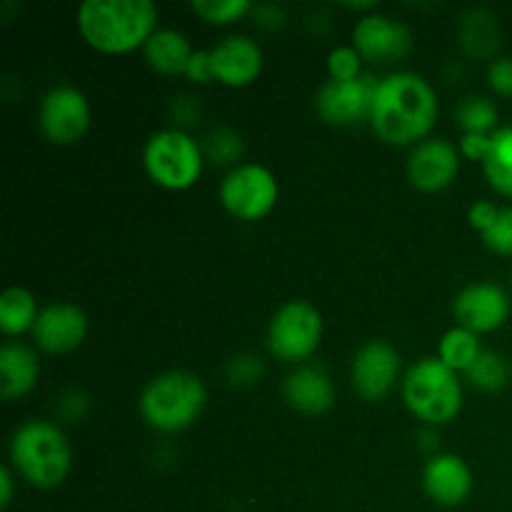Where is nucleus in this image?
Returning <instances> with one entry per match:
<instances>
[{
  "mask_svg": "<svg viewBox=\"0 0 512 512\" xmlns=\"http://www.w3.org/2000/svg\"><path fill=\"white\" fill-rule=\"evenodd\" d=\"M193 45L188 35L175 28H158L143 48V58L153 73L173 78V75H185L190 58H193Z\"/></svg>",
  "mask_w": 512,
  "mask_h": 512,
  "instance_id": "nucleus-20",
  "label": "nucleus"
},
{
  "mask_svg": "<svg viewBox=\"0 0 512 512\" xmlns=\"http://www.w3.org/2000/svg\"><path fill=\"white\" fill-rule=\"evenodd\" d=\"M13 485H15V473L10 465H5L0 470V508L8 510L10 503H13Z\"/></svg>",
  "mask_w": 512,
  "mask_h": 512,
  "instance_id": "nucleus-37",
  "label": "nucleus"
},
{
  "mask_svg": "<svg viewBox=\"0 0 512 512\" xmlns=\"http://www.w3.org/2000/svg\"><path fill=\"white\" fill-rule=\"evenodd\" d=\"M325 335L323 313L308 300H288L273 313L268 325V350L288 365H305Z\"/></svg>",
  "mask_w": 512,
  "mask_h": 512,
  "instance_id": "nucleus-7",
  "label": "nucleus"
},
{
  "mask_svg": "<svg viewBox=\"0 0 512 512\" xmlns=\"http://www.w3.org/2000/svg\"><path fill=\"white\" fill-rule=\"evenodd\" d=\"M440 103L433 85L418 73L400 70L378 80L370 110V128L383 143L415 148L430 138Z\"/></svg>",
  "mask_w": 512,
  "mask_h": 512,
  "instance_id": "nucleus-1",
  "label": "nucleus"
},
{
  "mask_svg": "<svg viewBox=\"0 0 512 512\" xmlns=\"http://www.w3.org/2000/svg\"><path fill=\"white\" fill-rule=\"evenodd\" d=\"M285 403L300 415L318 418L333 410L335 385L333 378L318 365H298L283 383Z\"/></svg>",
  "mask_w": 512,
  "mask_h": 512,
  "instance_id": "nucleus-18",
  "label": "nucleus"
},
{
  "mask_svg": "<svg viewBox=\"0 0 512 512\" xmlns=\"http://www.w3.org/2000/svg\"><path fill=\"white\" fill-rule=\"evenodd\" d=\"M210 58H213L215 83L233 90L253 85L265 68V53L258 40L240 33H230L218 40L210 48Z\"/></svg>",
  "mask_w": 512,
  "mask_h": 512,
  "instance_id": "nucleus-15",
  "label": "nucleus"
},
{
  "mask_svg": "<svg viewBox=\"0 0 512 512\" xmlns=\"http://www.w3.org/2000/svg\"><path fill=\"white\" fill-rule=\"evenodd\" d=\"M423 490L440 508H460L473 495V473L455 453H438L425 463Z\"/></svg>",
  "mask_w": 512,
  "mask_h": 512,
  "instance_id": "nucleus-17",
  "label": "nucleus"
},
{
  "mask_svg": "<svg viewBox=\"0 0 512 512\" xmlns=\"http://www.w3.org/2000/svg\"><path fill=\"white\" fill-rule=\"evenodd\" d=\"M510 378L512 365L505 360V355L495 353V350H483L473 368L465 373L468 385H473L475 390H483V393H498L510 383Z\"/></svg>",
  "mask_w": 512,
  "mask_h": 512,
  "instance_id": "nucleus-26",
  "label": "nucleus"
},
{
  "mask_svg": "<svg viewBox=\"0 0 512 512\" xmlns=\"http://www.w3.org/2000/svg\"><path fill=\"white\" fill-rule=\"evenodd\" d=\"M243 150V138H240L238 130L233 128H213L205 135V160H213L215 165H233L235 168V165H240Z\"/></svg>",
  "mask_w": 512,
  "mask_h": 512,
  "instance_id": "nucleus-28",
  "label": "nucleus"
},
{
  "mask_svg": "<svg viewBox=\"0 0 512 512\" xmlns=\"http://www.w3.org/2000/svg\"><path fill=\"white\" fill-rule=\"evenodd\" d=\"M483 350L485 348H483V343H480V335H475V333H470V330L455 325V328H450L448 333L440 338L438 358L443 360L450 370L465 375L470 368H473L475 360L483 355Z\"/></svg>",
  "mask_w": 512,
  "mask_h": 512,
  "instance_id": "nucleus-24",
  "label": "nucleus"
},
{
  "mask_svg": "<svg viewBox=\"0 0 512 512\" xmlns=\"http://www.w3.org/2000/svg\"><path fill=\"white\" fill-rule=\"evenodd\" d=\"M38 315V300H35L30 290L13 285V288H8L0 295V330L8 338H20L25 333H33Z\"/></svg>",
  "mask_w": 512,
  "mask_h": 512,
  "instance_id": "nucleus-22",
  "label": "nucleus"
},
{
  "mask_svg": "<svg viewBox=\"0 0 512 512\" xmlns=\"http://www.w3.org/2000/svg\"><path fill=\"white\" fill-rule=\"evenodd\" d=\"M460 45L465 53L475 60H490L493 63L498 58L500 43H503V33H500V23L490 10L473 8L463 15L458 28Z\"/></svg>",
  "mask_w": 512,
  "mask_h": 512,
  "instance_id": "nucleus-21",
  "label": "nucleus"
},
{
  "mask_svg": "<svg viewBox=\"0 0 512 512\" xmlns=\"http://www.w3.org/2000/svg\"><path fill=\"white\" fill-rule=\"evenodd\" d=\"M190 10L208 25H235L255 10L250 0H193Z\"/></svg>",
  "mask_w": 512,
  "mask_h": 512,
  "instance_id": "nucleus-27",
  "label": "nucleus"
},
{
  "mask_svg": "<svg viewBox=\"0 0 512 512\" xmlns=\"http://www.w3.org/2000/svg\"><path fill=\"white\" fill-rule=\"evenodd\" d=\"M10 468L30 488L55 490L68 480L73 450L60 425L50 420H28L10 435Z\"/></svg>",
  "mask_w": 512,
  "mask_h": 512,
  "instance_id": "nucleus-3",
  "label": "nucleus"
},
{
  "mask_svg": "<svg viewBox=\"0 0 512 512\" xmlns=\"http://www.w3.org/2000/svg\"><path fill=\"white\" fill-rule=\"evenodd\" d=\"M500 215V205L493 203V200H475L468 210V220H470V228L478 230L480 238L488 233L490 228L495 225Z\"/></svg>",
  "mask_w": 512,
  "mask_h": 512,
  "instance_id": "nucleus-33",
  "label": "nucleus"
},
{
  "mask_svg": "<svg viewBox=\"0 0 512 512\" xmlns=\"http://www.w3.org/2000/svg\"><path fill=\"white\" fill-rule=\"evenodd\" d=\"M400 353L388 340H370L360 345L350 363V383L355 395L368 403H380L400 380Z\"/></svg>",
  "mask_w": 512,
  "mask_h": 512,
  "instance_id": "nucleus-12",
  "label": "nucleus"
},
{
  "mask_svg": "<svg viewBox=\"0 0 512 512\" xmlns=\"http://www.w3.org/2000/svg\"><path fill=\"white\" fill-rule=\"evenodd\" d=\"M183 78H188L195 85H208L215 80L213 70V58H210V50H195L193 58H190L188 68H185Z\"/></svg>",
  "mask_w": 512,
  "mask_h": 512,
  "instance_id": "nucleus-34",
  "label": "nucleus"
},
{
  "mask_svg": "<svg viewBox=\"0 0 512 512\" xmlns=\"http://www.w3.org/2000/svg\"><path fill=\"white\" fill-rule=\"evenodd\" d=\"M85 408H88V398H85L83 393H78V390H70V393H65L63 400L58 403L60 415L68 420L83 418Z\"/></svg>",
  "mask_w": 512,
  "mask_h": 512,
  "instance_id": "nucleus-36",
  "label": "nucleus"
},
{
  "mask_svg": "<svg viewBox=\"0 0 512 512\" xmlns=\"http://www.w3.org/2000/svg\"><path fill=\"white\" fill-rule=\"evenodd\" d=\"M485 248L493 250L495 255H503V258H512V205L500 208L498 220H495L493 228L483 235Z\"/></svg>",
  "mask_w": 512,
  "mask_h": 512,
  "instance_id": "nucleus-30",
  "label": "nucleus"
},
{
  "mask_svg": "<svg viewBox=\"0 0 512 512\" xmlns=\"http://www.w3.org/2000/svg\"><path fill=\"white\" fill-rule=\"evenodd\" d=\"M225 373H228V380L233 385L248 388V385H253L263 375V363L255 355H235L228 363V368H225Z\"/></svg>",
  "mask_w": 512,
  "mask_h": 512,
  "instance_id": "nucleus-31",
  "label": "nucleus"
},
{
  "mask_svg": "<svg viewBox=\"0 0 512 512\" xmlns=\"http://www.w3.org/2000/svg\"><path fill=\"white\" fill-rule=\"evenodd\" d=\"M460 150L445 138H428L410 150L408 180L420 193L450 188L460 173Z\"/></svg>",
  "mask_w": 512,
  "mask_h": 512,
  "instance_id": "nucleus-16",
  "label": "nucleus"
},
{
  "mask_svg": "<svg viewBox=\"0 0 512 512\" xmlns=\"http://www.w3.org/2000/svg\"><path fill=\"white\" fill-rule=\"evenodd\" d=\"M93 120L88 95L75 85H53L38 105L40 133L53 145L68 148L85 138Z\"/></svg>",
  "mask_w": 512,
  "mask_h": 512,
  "instance_id": "nucleus-9",
  "label": "nucleus"
},
{
  "mask_svg": "<svg viewBox=\"0 0 512 512\" xmlns=\"http://www.w3.org/2000/svg\"><path fill=\"white\" fill-rule=\"evenodd\" d=\"M208 388L190 370H168L150 380L138 400L145 425L158 433H183L203 415Z\"/></svg>",
  "mask_w": 512,
  "mask_h": 512,
  "instance_id": "nucleus-5",
  "label": "nucleus"
},
{
  "mask_svg": "<svg viewBox=\"0 0 512 512\" xmlns=\"http://www.w3.org/2000/svg\"><path fill=\"white\" fill-rule=\"evenodd\" d=\"M483 173L495 193L512 198V125H500L493 133Z\"/></svg>",
  "mask_w": 512,
  "mask_h": 512,
  "instance_id": "nucleus-23",
  "label": "nucleus"
},
{
  "mask_svg": "<svg viewBox=\"0 0 512 512\" xmlns=\"http://www.w3.org/2000/svg\"><path fill=\"white\" fill-rule=\"evenodd\" d=\"M78 33L103 55L143 50L158 30V8L150 0H85L75 13Z\"/></svg>",
  "mask_w": 512,
  "mask_h": 512,
  "instance_id": "nucleus-2",
  "label": "nucleus"
},
{
  "mask_svg": "<svg viewBox=\"0 0 512 512\" xmlns=\"http://www.w3.org/2000/svg\"><path fill=\"white\" fill-rule=\"evenodd\" d=\"M375 88H378V80L373 75H363L350 83L328 78L315 93V113L323 123L335 125V128L370 123Z\"/></svg>",
  "mask_w": 512,
  "mask_h": 512,
  "instance_id": "nucleus-11",
  "label": "nucleus"
},
{
  "mask_svg": "<svg viewBox=\"0 0 512 512\" xmlns=\"http://www.w3.org/2000/svg\"><path fill=\"white\" fill-rule=\"evenodd\" d=\"M488 85L500 98H512V55H498L488 65Z\"/></svg>",
  "mask_w": 512,
  "mask_h": 512,
  "instance_id": "nucleus-32",
  "label": "nucleus"
},
{
  "mask_svg": "<svg viewBox=\"0 0 512 512\" xmlns=\"http://www.w3.org/2000/svg\"><path fill=\"white\" fill-rule=\"evenodd\" d=\"M490 140H493V135H480V133L460 135V143H458L460 155H463L465 160H470V163L483 165L490 153Z\"/></svg>",
  "mask_w": 512,
  "mask_h": 512,
  "instance_id": "nucleus-35",
  "label": "nucleus"
},
{
  "mask_svg": "<svg viewBox=\"0 0 512 512\" xmlns=\"http://www.w3.org/2000/svg\"><path fill=\"white\" fill-rule=\"evenodd\" d=\"M510 313V293L493 280H478V283L465 285L453 300L455 323L475 335L500 330L510 320Z\"/></svg>",
  "mask_w": 512,
  "mask_h": 512,
  "instance_id": "nucleus-10",
  "label": "nucleus"
},
{
  "mask_svg": "<svg viewBox=\"0 0 512 512\" xmlns=\"http://www.w3.org/2000/svg\"><path fill=\"white\" fill-rule=\"evenodd\" d=\"M453 120L460 130L465 133H480V135H493L500 128L498 120V105L488 98V95H465L458 100L453 110Z\"/></svg>",
  "mask_w": 512,
  "mask_h": 512,
  "instance_id": "nucleus-25",
  "label": "nucleus"
},
{
  "mask_svg": "<svg viewBox=\"0 0 512 512\" xmlns=\"http://www.w3.org/2000/svg\"><path fill=\"white\" fill-rule=\"evenodd\" d=\"M225 213L240 223H258L275 210L280 183L270 168L260 163H240L225 173L218 188Z\"/></svg>",
  "mask_w": 512,
  "mask_h": 512,
  "instance_id": "nucleus-8",
  "label": "nucleus"
},
{
  "mask_svg": "<svg viewBox=\"0 0 512 512\" xmlns=\"http://www.w3.org/2000/svg\"><path fill=\"white\" fill-rule=\"evenodd\" d=\"M353 48L363 60L395 63L413 50V33L405 23L383 13H365L353 28Z\"/></svg>",
  "mask_w": 512,
  "mask_h": 512,
  "instance_id": "nucleus-13",
  "label": "nucleus"
},
{
  "mask_svg": "<svg viewBox=\"0 0 512 512\" xmlns=\"http://www.w3.org/2000/svg\"><path fill=\"white\" fill-rule=\"evenodd\" d=\"M33 343L48 355H68L88 338V315L75 303H50L40 308Z\"/></svg>",
  "mask_w": 512,
  "mask_h": 512,
  "instance_id": "nucleus-14",
  "label": "nucleus"
},
{
  "mask_svg": "<svg viewBox=\"0 0 512 512\" xmlns=\"http://www.w3.org/2000/svg\"><path fill=\"white\" fill-rule=\"evenodd\" d=\"M400 393L408 413L425 428H443L463 413V383L438 355L410 365L400 383Z\"/></svg>",
  "mask_w": 512,
  "mask_h": 512,
  "instance_id": "nucleus-4",
  "label": "nucleus"
},
{
  "mask_svg": "<svg viewBox=\"0 0 512 512\" xmlns=\"http://www.w3.org/2000/svg\"><path fill=\"white\" fill-rule=\"evenodd\" d=\"M363 55L353 45H338L328 53V78L350 83V80L363 78Z\"/></svg>",
  "mask_w": 512,
  "mask_h": 512,
  "instance_id": "nucleus-29",
  "label": "nucleus"
},
{
  "mask_svg": "<svg viewBox=\"0 0 512 512\" xmlns=\"http://www.w3.org/2000/svg\"><path fill=\"white\" fill-rule=\"evenodd\" d=\"M145 175L170 193L190 190L205 168L203 143L183 128L155 130L143 148Z\"/></svg>",
  "mask_w": 512,
  "mask_h": 512,
  "instance_id": "nucleus-6",
  "label": "nucleus"
},
{
  "mask_svg": "<svg viewBox=\"0 0 512 512\" xmlns=\"http://www.w3.org/2000/svg\"><path fill=\"white\" fill-rule=\"evenodd\" d=\"M40 378V360L33 348L23 343H8L0 348V395L3 400H18L33 393Z\"/></svg>",
  "mask_w": 512,
  "mask_h": 512,
  "instance_id": "nucleus-19",
  "label": "nucleus"
},
{
  "mask_svg": "<svg viewBox=\"0 0 512 512\" xmlns=\"http://www.w3.org/2000/svg\"><path fill=\"white\" fill-rule=\"evenodd\" d=\"M510 288H512V275H510Z\"/></svg>",
  "mask_w": 512,
  "mask_h": 512,
  "instance_id": "nucleus-38",
  "label": "nucleus"
}]
</instances>
